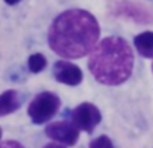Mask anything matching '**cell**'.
Listing matches in <instances>:
<instances>
[{
	"label": "cell",
	"mask_w": 153,
	"mask_h": 148,
	"mask_svg": "<svg viewBox=\"0 0 153 148\" xmlns=\"http://www.w3.org/2000/svg\"><path fill=\"white\" fill-rule=\"evenodd\" d=\"M42 148H67L65 145L60 144V143H56V141H52V143H48V144H45Z\"/></svg>",
	"instance_id": "12"
},
{
	"label": "cell",
	"mask_w": 153,
	"mask_h": 148,
	"mask_svg": "<svg viewBox=\"0 0 153 148\" xmlns=\"http://www.w3.org/2000/svg\"><path fill=\"white\" fill-rule=\"evenodd\" d=\"M61 108V98L56 93L49 90L41 92L31 100L27 108V114L33 124L43 125L53 120Z\"/></svg>",
	"instance_id": "3"
},
{
	"label": "cell",
	"mask_w": 153,
	"mask_h": 148,
	"mask_svg": "<svg viewBox=\"0 0 153 148\" xmlns=\"http://www.w3.org/2000/svg\"><path fill=\"white\" fill-rule=\"evenodd\" d=\"M88 147L90 148H115L113 144V140L108 136H106V135H100V136L92 139L90 141V144H88Z\"/></svg>",
	"instance_id": "10"
},
{
	"label": "cell",
	"mask_w": 153,
	"mask_h": 148,
	"mask_svg": "<svg viewBox=\"0 0 153 148\" xmlns=\"http://www.w3.org/2000/svg\"><path fill=\"white\" fill-rule=\"evenodd\" d=\"M1 136H3V131H1V127H0V140H1Z\"/></svg>",
	"instance_id": "14"
},
{
	"label": "cell",
	"mask_w": 153,
	"mask_h": 148,
	"mask_svg": "<svg viewBox=\"0 0 153 148\" xmlns=\"http://www.w3.org/2000/svg\"><path fill=\"white\" fill-rule=\"evenodd\" d=\"M45 135L50 140L65 147H73L80 137V129L71 120H58L49 122L45 127Z\"/></svg>",
	"instance_id": "5"
},
{
	"label": "cell",
	"mask_w": 153,
	"mask_h": 148,
	"mask_svg": "<svg viewBox=\"0 0 153 148\" xmlns=\"http://www.w3.org/2000/svg\"><path fill=\"white\" fill-rule=\"evenodd\" d=\"M71 121L79 129L87 133H92L95 128L102 121V113L96 105L92 103H81L72 109L71 112Z\"/></svg>",
	"instance_id": "4"
},
{
	"label": "cell",
	"mask_w": 153,
	"mask_h": 148,
	"mask_svg": "<svg viewBox=\"0 0 153 148\" xmlns=\"http://www.w3.org/2000/svg\"><path fill=\"white\" fill-rule=\"evenodd\" d=\"M0 148H25L23 144H20L16 140H4L0 141Z\"/></svg>",
	"instance_id": "11"
},
{
	"label": "cell",
	"mask_w": 153,
	"mask_h": 148,
	"mask_svg": "<svg viewBox=\"0 0 153 148\" xmlns=\"http://www.w3.org/2000/svg\"><path fill=\"white\" fill-rule=\"evenodd\" d=\"M29 70L31 73L37 74V73H41L42 70H45L48 66V59L45 58V55L41 54V53H35V54H31L29 57Z\"/></svg>",
	"instance_id": "9"
},
{
	"label": "cell",
	"mask_w": 153,
	"mask_h": 148,
	"mask_svg": "<svg viewBox=\"0 0 153 148\" xmlns=\"http://www.w3.org/2000/svg\"><path fill=\"white\" fill-rule=\"evenodd\" d=\"M4 1H6V4H8V6H16L22 0H4Z\"/></svg>",
	"instance_id": "13"
},
{
	"label": "cell",
	"mask_w": 153,
	"mask_h": 148,
	"mask_svg": "<svg viewBox=\"0 0 153 148\" xmlns=\"http://www.w3.org/2000/svg\"><path fill=\"white\" fill-rule=\"evenodd\" d=\"M152 71H153V63H152Z\"/></svg>",
	"instance_id": "15"
},
{
	"label": "cell",
	"mask_w": 153,
	"mask_h": 148,
	"mask_svg": "<svg viewBox=\"0 0 153 148\" xmlns=\"http://www.w3.org/2000/svg\"><path fill=\"white\" fill-rule=\"evenodd\" d=\"M136 55L131 45L119 35L98 40L88 54V70L96 82L106 86L125 84L134 71Z\"/></svg>",
	"instance_id": "2"
},
{
	"label": "cell",
	"mask_w": 153,
	"mask_h": 148,
	"mask_svg": "<svg viewBox=\"0 0 153 148\" xmlns=\"http://www.w3.org/2000/svg\"><path fill=\"white\" fill-rule=\"evenodd\" d=\"M138 55L146 59H153V31H144L136 35L133 39Z\"/></svg>",
	"instance_id": "8"
},
{
	"label": "cell",
	"mask_w": 153,
	"mask_h": 148,
	"mask_svg": "<svg viewBox=\"0 0 153 148\" xmlns=\"http://www.w3.org/2000/svg\"><path fill=\"white\" fill-rule=\"evenodd\" d=\"M23 101V96L15 89H8L0 93V117L15 113L22 106Z\"/></svg>",
	"instance_id": "7"
},
{
	"label": "cell",
	"mask_w": 153,
	"mask_h": 148,
	"mask_svg": "<svg viewBox=\"0 0 153 148\" xmlns=\"http://www.w3.org/2000/svg\"><path fill=\"white\" fill-rule=\"evenodd\" d=\"M99 37V22L90 11L69 8L53 19L48 30V45L64 59H79L90 54Z\"/></svg>",
	"instance_id": "1"
},
{
	"label": "cell",
	"mask_w": 153,
	"mask_h": 148,
	"mask_svg": "<svg viewBox=\"0 0 153 148\" xmlns=\"http://www.w3.org/2000/svg\"><path fill=\"white\" fill-rule=\"evenodd\" d=\"M53 77L57 82L68 86H77L83 81V71L69 59H60L53 65Z\"/></svg>",
	"instance_id": "6"
}]
</instances>
